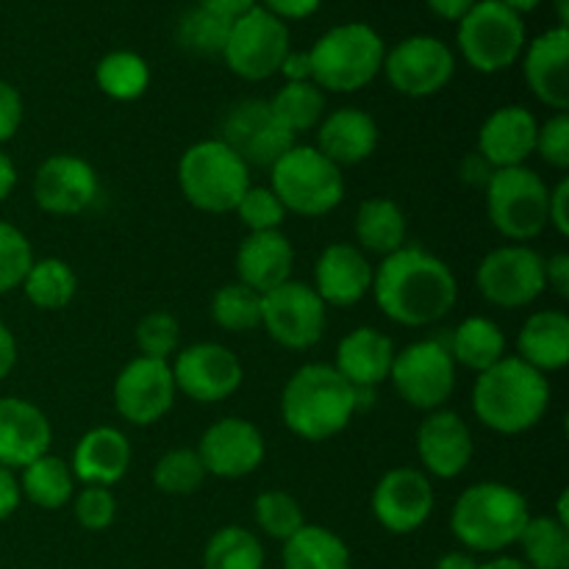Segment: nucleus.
Listing matches in <instances>:
<instances>
[{
  "label": "nucleus",
  "instance_id": "nucleus-1",
  "mask_svg": "<svg viewBox=\"0 0 569 569\" xmlns=\"http://www.w3.org/2000/svg\"><path fill=\"white\" fill-rule=\"evenodd\" d=\"M372 300L395 326L428 328L456 309L459 281L445 259L420 244L383 256L372 272Z\"/></svg>",
  "mask_w": 569,
  "mask_h": 569
},
{
  "label": "nucleus",
  "instance_id": "nucleus-30",
  "mask_svg": "<svg viewBox=\"0 0 569 569\" xmlns=\"http://www.w3.org/2000/svg\"><path fill=\"white\" fill-rule=\"evenodd\" d=\"M517 359L542 376L561 372L569 365V317L561 309H539L526 317L517 331Z\"/></svg>",
  "mask_w": 569,
  "mask_h": 569
},
{
  "label": "nucleus",
  "instance_id": "nucleus-38",
  "mask_svg": "<svg viewBox=\"0 0 569 569\" xmlns=\"http://www.w3.org/2000/svg\"><path fill=\"white\" fill-rule=\"evenodd\" d=\"M267 553L259 533L242 526H222L203 548V569H264Z\"/></svg>",
  "mask_w": 569,
  "mask_h": 569
},
{
  "label": "nucleus",
  "instance_id": "nucleus-61",
  "mask_svg": "<svg viewBox=\"0 0 569 569\" xmlns=\"http://www.w3.org/2000/svg\"><path fill=\"white\" fill-rule=\"evenodd\" d=\"M478 569H531V567H528L522 559H517V556L498 553V556H492V559L481 561Z\"/></svg>",
  "mask_w": 569,
  "mask_h": 569
},
{
  "label": "nucleus",
  "instance_id": "nucleus-22",
  "mask_svg": "<svg viewBox=\"0 0 569 569\" xmlns=\"http://www.w3.org/2000/svg\"><path fill=\"white\" fill-rule=\"evenodd\" d=\"M376 264L365 250L350 242H331L315 261L311 289L317 298L333 309H353L372 292Z\"/></svg>",
  "mask_w": 569,
  "mask_h": 569
},
{
  "label": "nucleus",
  "instance_id": "nucleus-33",
  "mask_svg": "<svg viewBox=\"0 0 569 569\" xmlns=\"http://www.w3.org/2000/svg\"><path fill=\"white\" fill-rule=\"evenodd\" d=\"M283 569H353V553L337 531L306 522L283 542Z\"/></svg>",
  "mask_w": 569,
  "mask_h": 569
},
{
  "label": "nucleus",
  "instance_id": "nucleus-9",
  "mask_svg": "<svg viewBox=\"0 0 569 569\" xmlns=\"http://www.w3.org/2000/svg\"><path fill=\"white\" fill-rule=\"evenodd\" d=\"M487 217L495 231L515 244L542 237L548 228L550 187L531 167L495 170L487 189Z\"/></svg>",
  "mask_w": 569,
  "mask_h": 569
},
{
  "label": "nucleus",
  "instance_id": "nucleus-47",
  "mask_svg": "<svg viewBox=\"0 0 569 569\" xmlns=\"http://www.w3.org/2000/svg\"><path fill=\"white\" fill-rule=\"evenodd\" d=\"M72 517L83 531L103 533L117 520V498L109 487H81L72 495Z\"/></svg>",
  "mask_w": 569,
  "mask_h": 569
},
{
  "label": "nucleus",
  "instance_id": "nucleus-7",
  "mask_svg": "<svg viewBox=\"0 0 569 569\" xmlns=\"http://www.w3.org/2000/svg\"><path fill=\"white\" fill-rule=\"evenodd\" d=\"M270 189L287 214L326 217L342 206L348 183L345 170L328 161L315 144H295L270 167Z\"/></svg>",
  "mask_w": 569,
  "mask_h": 569
},
{
  "label": "nucleus",
  "instance_id": "nucleus-32",
  "mask_svg": "<svg viewBox=\"0 0 569 569\" xmlns=\"http://www.w3.org/2000/svg\"><path fill=\"white\" fill-rule=\"evenodd\" d=\"M448 345L450 356H453L456 367H465L470 372H483L489 367L498 365L506 353V333L492 317L470 315L453 328Z\"/></svg>",
  "mask_w": 569,
  "mask_h": 569
},
{
  "label": "nucleus",
  "instance_id": "nucleus-35",
  "mask_svg": "<svg viewBox=\"0 0 569 569\" xmlns=\"http://www.w3.org/2000/svg\"><path fill=\"white\" fill-rule=\"evenodd\" d=\"M22 295L28 303L39 311H61L76 300L78 276L64 259L48 256V259H33L26 281H22Z\"/></svg>",
  "mask_w": 569,
  "mask_h": 569
},
{
  "label": "nucleus",
  "instance_id": "nucleus-27",
  "mask_svg": "<svg viewBox=\"0 0 569 569\" xmlns=\"http://www.w3.org/2000/svg\"><path fill=\"white\" fill-rule=\"evenodd\" d=\"M395 353H398V348H395L392 337H387L378 328L359 326L339 339L333 370L345 381L353 383L356 389L376 392L381 383L389 381Z\"/></svg>",
  "mask_w": 569,
  "mask_h": 569
},
{
  "label": "nucleus",
  "instance_id": "nucleus-50",
  "mask_svg": "<svg viewBox=\"0 0 569 569\" xmlns=\"http://www.w3.org/2000/svg\"><path fill=\"white\" fill-rule=\"evenodd\" d=\"M548 228H553L561 239L569 237V181L567 178H561L556 187H550Z\"/></svg>",
  "mask_w": 569,
  "mask_h": 569
},
{
  "label": "nucleus",
  "instance_id": "nucleus-6",
  "mask_svg": "<svg viewBox=\"0 0 569 569\" xmlns=\"http://www.w3.org/2000/svg\"><path fill=\"white\" fill-rule=\"evenodd\" d=\"M250 187V167L220 137L189 144L178 159V189L203 214H233Z\"/></svg>",
  "mask_w": 569,
  "mask_h": 569
},
{
  "label": "nucleus",
  "instance_id": "nucleus-31",
  "mask_svg": "<svg viewBox=\"0 0 569 569\" xmlns=\"http://www.w3.org/2000/svg\"><path fill=\"white\" fill-rule=\"evenodd\" d=\"M353 233H356V248L365 250L367 256H383L395 253L403 244H409V220L406 211L400 209L398 200L392 198H367L361 200L359 209L353 217Z\"/></svg>",
  "mask_w": 569,
  "mask_h": 569
},
{
  "label": "nucleus",
  "instance_id": "nucleus-25",
  "mask_svg": "<svg viewBox=\"0 0 569 569\" xmlns=\"http://www.w3.org/2000/svg\"><path fill=\"white\" fill-rule=\"evenodd\" d=\"M539 120L526 106H500L478 128V153L495 167H526L537 148Z\"/></svg>",
  "mask_w": 569,
  "mask_h": 569
},
{
  "label": "nucleus",
  "instance_id": "nucleus-17",
  "mask_svg": "<svg viewBox=\"0 0 569 569\" xmlns=\"http://www.w3.org/2000/svg\"><path fill=\"white\" fill-rule=\"evenodd\" d=\"M111 398H114L117 415L131 426L148 428L161 422L178 398L170 361L144 359V356L131 359L117 372Z\"/></svg>",
  "mask_w": 569,
  "mask_h": 569
},
{
  "label": "nucleus",
  "instance_id": "nucleus-23",
  "mask_svg": "<svg viewBox=\"0 0 569 569\" xmlns=\"http://www.w3.org/2000/svg\"><path fill=\"white\" fill-rule=\"evenodd\" d=\"M522 76L542 106L553 111L569 109V28L553 26L539 33L522 50Z\"/></svg>",
  "mask_w": 569,
  "mask_h": 569
},
{
  "label": "nucleus",
  "instance_id": "nucleus-26",
  "mask_svg": "<svg viewBox=\"0 0 569 569\" xmlns=\"http://www.w3.org/2000/svg\"><path fill=\"white\" fill-rule=\"evenodd\" d=\"M315 148L326 156L328 161L345 170V167H359L372 159L381 144V128L376 117L367 114L356 106H342L322 117L317 126Z\"/></svg>",
  "mask_w": 569,
  "mask_h": 569
},
{
  "label": "nucleus",
  "instance_id": "nucleus-5",
  "mask_svg": "<svg viewBox=\"0 0 569 569\" xmlns=\"http://www.w3.org/2000/svg\"><path fill=\"white\" fill-rule=\"evenodd\" d=\"M311 81L322 92H361L381 76L387 42L367 22L333 26L309 48Z\"/></svg>",
  "mask_w": 569,
  "mask_h": 569
},
{
  "label": "nucleus",
  "instance_id": "nucleus-37",
  "mask_svg": "<svg viewBox=\"0 0 569 569\" xmlns=\"http://www.w3.org/2000/svg\"><path fill=\"white\" fill-rule=\"evenodd\" d=\"M94 83L117 103L139 100L150 87V64L133 50H111L94 64Z\"/></svg>",
  "mask_w": 569,
  "mask_h": 569
},
{
  "label": "nucleus",
  "instance_id": "nucleus-19",
  "mask_svg": "<svg viewBox=\"0 0 569 569\" xmlns=\"http://www.w3.org/2000/svg\"><path fill=\"white\" fill-rule=\"evenodd\" d=\"M220 139L242 156L250 170L253 167H267L270 170L287 150L298 144V137L289 133L276 120L270 103L259 98L239 100L237 106L228 109L226 120H222Z\"/></svg>",
  "mask_w": 569,
  "mask_h": 569
},
{
  "label": "nucleus",
  "instance_id": "nucleus-15",
  "mask_svg": "<svg viewBox=\"0 0 569 569\" xmlns=\"http://www.w3.org/2000/svg\"><path fill=\"white\" fill-rule=\"evenodd\" d=\"M178 395L203 406L233 398L244 381V367L231 348L220 342H194L172 356Z\"/></svg>",
  "mask_w": 569,
  "mask_h": 569
},
{
  "label": "nucleus",
  "instance_id": "nucleus-12",
  "mask_svg": "<svg viewBox=\"0 0 569 569\" xmlns=\"http://www.w3.org/2000/svg\"><path fill=\"white\" fill-rule=\"evenodd\" d=\"M292 50L287 22L256 6L231 22L220 59L242 81H267L278 76L283 56Z\"/></svg>",
  "mask_w": 569,
  "mask_h": 569
},
{
  "label": "nucleus",
  "instance_id": "nucleus-14",
  "mask_svg": "<svg viewBox=\"0 0 569 569\" xmlns=\"http://www.w3.org/2000/svg\"><path fill=\"white\" fill-rule=\"evenodd\" d=\"M381 72L395 92L406 98H431L453 81L456 53L431 33H415L387 50Z\"/></svg>",
  "mask_w": 569,
  "mask_h": 569
},
{
  "label": "nucleus",
  "instance_id": "nucleus-4",
  "mask_svg": "<svg viewBox=\"0 0 569 569\" xmlns=\"http://www.w3.org/2000/svg\"><path fill=\"white\" fill-rule=\"evenodd\" d=\"M531 520L528 498L503 481L467 487L450 509V533L461 550L498 556L515 548Z\"/></svg>",
  "mask_w": 569,
  "mask_h": 569
},
{
  "label": "nucleus",
  "instance_id": "nucleus-54",
  "mask_svg": "<svg viewBox=\"0 0 569 569\" xmlns=\"http://www.w3.org/2000/svg\"><path fill=\"white\" fill-rule=\"evenodd\" d=\"M278 76H283V83L311 81V56L309 50H289L281 61Z\"/></svg>",
  "mask_w": 569,
  "mask_h": 569
},
{
  "label": "nucleus",
  "instance_id": "nucleus-10",
  "mask_svg": "<svg viewBox=\"0 0 569 569\" xmlns=\"http://www.w3.org/2000/svg\"><path fill=\"white\" fill-rule=\"evenodd\" d=\"M456 370L459 367L448 345L439 339H420L395 353L389 381L406 406L428 415L450 403L456 392Z\"/></svg>",
  "mask_w": 569,
  "mask_h": 569
},
{
  "label": "nucleus",
  "instance_id": "nucleus-40",
  "mask_svg": "<svg viewBox=\"0 0 569 569\" xmlns=\"http://www.w3.org/2000/svg\"><path fill=\"white\" fill-rule=\"evenodd\" d=\"M209 315L228 333H250L261 328V295L239 281L222 283L214 292Z\"/></svg>",
  "mask_w": 569,
  "mask_h": 569
},
{
  "label": "nucleus",
  "instance_id": "nucleus-48",
  "mask_svg": "<svg viewBox=\"0 0 569 569\" xmlns=\"http://www.w3.org/2000/svg\"><path fill=\"white\" fill-rule=\"evenodd\" d=\"M533 156L545 161L553 170H569V114L567 111H553L545 122H539L537 148Z\"/></svg>",
  "mask_w": 569,
  "mask_h": 569
},
{
  "label": "nucleus",
  "instance_id": "nucleus-63",
  "mask_svg": "<svg viewBox=\"0 0 569 569\" xmlns=\"http://www.w3.org/2000/svg\"><path fill=\"white\" fill-rule=\"evenodd\" d=\"M553 517L561 522V526L569 528V492H567V489L559 495V503H556V515Z\"/></svg>",
  "mask_w": 569,
  "mask_h": 569
},
{
  "label": "nucleus",
  "instance_id": "nucleus-13",
  "mask_svg": "<svg viewBox=\"0 0 569 569\" xmlns=\"http://www.w3.org/2000/svg\"><path fill=\"white\" fill-rule=\"evenodd\" d=\"M328 326V306L317 298L311 283L287 281L261 295V328L283 350H311L320 345Z\"/></svg>",
  "mask_w": 569,
  "mask_h": 569
},
{
  "label": "nucleus",
  "instance_id": "nucleus-16",
  "mask_svg": "<svg viewBox=\"0 0 569 569\" xmlns=\"http://www.w3.org/2000/svg\"><path fill=\"white\" fill-rule=\"evenodd\" d=\"M437 509L433 481L417 467H395L383 472L370 495V511L392 537L417 533Z\"/></svg>",
  "mask_w": 569,
  "mask_h": 569
},
{
  "label": "nucleus",
  "instance_id": "nucleus-29",
  "mask_svg": "<svg viewBox=\"0 0 569 569\" xmlns=\"http://www.w3.org/2000/svg\"><path fill=\"white\" fill-rule=\"evenodd\" d=\"M237 281L253 292L267 295L292 281L295 248L283 231L248 233L237 248Z\"/></svg>",
  "mask_w": 569,
  "mask_h": 569
},
{
  "label": "nucleus",
  "instance_id": "nucleus-21",
  "mask_svg": "<svg viewBox=\"0 0 569 569\" xmlns=\"http://www.w3.org/2000/svg\"><path fill=\"white\" fill-rule=\"evenodd\" d=\"M415 448L428 478L453 481V478L465 476L470 467L472 456H476V439L459 411L437 409L422 417Z\"/></svg>",
  "mask_w": 569,
  "mask_h": 569
},
{
  "label": "nucleus",
  "instance_id": "nucleus-43",
  "mask_svg": "<svg viewBox=\"0 0 569 569\" xmlns=\"http://www.w3.org/2000/svg\"><path fill=\"white\" fill-rule=\"evenodd\" d=\"M228 31H231V22L220 20V17H214L211 11L194 6V9H189L187 14L178 20L176 39L187 53L211 59V56H222Z\"/></svg>",
  "mask_w": 569,
  "mask_h": 569
},
{
  "label": "nucleus",
  "instance_id": "nucleus-58",
  "mask_svg": "<svg viewBox=\"0 0 569 569\" xmlns=\"http://www.w3.org/2000/svg\"><path fill=\"white\" fill-rule=\"evenodd\" d=\"M426 3L428 9H431L437 17H442V20L459 22L461 17L478 3V0H426Z\"/></svg>",
  "mask_w": 569,
  "mask_h": 569
},
{
  "label": "nucleus",
  "instance_id": "nucleus-56",
  "mask_svg": "<svg viewBox=\"0 0 569 569\" xmlns=\"http://www.w3.org/2000/svg\"><path fill=\"white\" fill-rule=\"evenodd\" d=\"M200 9L211 11L214 17H220V20L226 22H233L239 20V17L248 14L250 9H256V0H198Z\"/></svg>",
  "mask_w": 569,
  "mask_h": 569
},
{
  "label": "nucleus",
  "instance_id": "nucleus-3",
  "mask_svg": "<svg viewBox=\"0 0 569 569\" xmlns=\"http://www.w3.org/2000/svg\"><path fill=\"white\" fill-rule=\"evenodd\" d=\"M548 376L517 356H503L495 367L478 372L470 392L476 420L500 437H520L537 428L550 409Z\"/></svg>",
  "mask_w": 569,
  "mask_h": 569
},
{
  "label": "nucleus",
  "instance_id": "nucleus-60",
  "mask_svg": "<svg viewBox=\"0 0 569 569\" xmlns=\"http://www.w3.org/2000/svg\"><path fill=\"white\" fill-rule=\"evenodd\" d=\"M478 565H481V561H478L476 553H470V550H448L433 569H478Z\"/></svg>",
  "mask_w": 569,
  "mask_h": 569
},
{
  "label": "nucleus",
  "instance_id": "nucleus-34",
  "mask_svg": "<svg viewBox=\"0 0 569 569\" xmlns=\"http://www.w3.org/2000/svg\"><path fill=\"white\" fill-rule=\"evenodd\" d=\"M17 481H20L22 500H28V503H33L42 511H59L64 506H70L72 495L78 489L76 476L70 470V461L59 459L53 453L39 456L37 461L22 467Z\"/></svg>",
  "mask_w": 569,
  "mask_h": 569
},
{
  "label": "nucleus",
  "instance_id": "nucleus-2",
  "mask_svg": "<svg viewBox=\"0 0 569 569\" xmlns=\"http://www.w3.org/2000/svg\"><path fill=\"white\" fill-rule=\"evenodd\" d=\"M372 395L376 392H365L345 381L333 365L311 361L298 367L283 383L281 420L287 431L303 442H328L348 431Z\"/></svg>",
  "mask_w": 569,
  "mask_h": 569
},
{
  "label": "nucleus",
  "instance_id": "nucleus-59",
  "mask_svg": "<svg viewBox=\"0 0 569 569\" xmlns=\"http://www.w3.org/2000/svg\"><path fill=\"white\" fill-rule=\"evenodd\" d=\"M14 187H17V164L11 161L9 153L0 150V203H6V200L11 198Z\"/></svg>",
  "mask_w": 569,
  "mask_h": 569
},
{
  "label": "nucleus",
  "instance_id": "nucleus-51",
  "mask_svg": "<svg viewBox=\"0 0 569 569\" xmlns=\"http://www.w3.org/2000/svg\"><path fill=\"white\" fill-rule=\"evenodd\" d=\"M261 9H267L270 14H276L278 20H306V17L315 14L322 6V0H256Z\"/></svg>",
  "mask_w": 569,
  "mask_h": 569
},
{
  "label": "nucleus",
  "instance_id": "nucleus-18",
  "mask_svg": "<svg viewBox=\"0 0 569 569\" xmlns=\"http://www.w3.org/2000/svg\"><path fill=\"white\" fill-rule=\"evenodd\" d=\"M194 450L203 461L206 476L239 481L264 465L267 439L256 422L244 417H222L206 428Z\"/></svg>",
  "mask_w": 569,
  "mask_h": 569
},
{
  "label": "nucleus",
  "instance_id": "nucleus-20",
  "mask_svg": "<svg viewBox=\"0 0 569 569\" xmlns=\"http://www.w3.org/2000/svg\"><path fill=\"white\" fill-rule=\"evenodd\" d=\"M33 203L53 217H76L100 198L98 170L76 153H53L33 176Z\"/></svg>",
  "mask_w": 569,
  "mask_h": 569
},
{
  "label": "nucleus",
  "instance_id": "nucleus-55",
  "mask_svg": "<svg viewBox=\"0 0 569 569\" xmlns=\"http://www.w3.org/2000/svg\"><path fill=\"white\" fill-rule=\"evenodd\" d=\"M459 172H461V181L465 183H470V187H476V189H487L489 178L495 176V167L489 164V161L476 150V153H470L465 161H461Z\"/></svg>",
  "mask_w": 569,
  "mask_h": 569
},
{
  "label": "nucleus",
  "instance_id": "nucleus-46",
  "mask_svg": "<svg viewBox=\"0 0 569 569\" xmlns=\"http://www.w3.org/2000/svg\"><path fill=\"white\" fill-rule=\"evenodd\" d=\"M233 214L239 217L248 233H261V231H281L283 222H287V209L281 206V200L276 198L270 187H253L250 183L248 192L242 194V200L237 203Z\"/></svg>",
  "mask_w": 569,
  "mask_h": 569
},
{
  "label": "nucleus",
  "instance_id": "nucleus-52",
  "mask_svg": "<svg viewBox=\"0 0 569 569\" xmlns=\"http://www.w3.org/2000/svg\"><path fill=\"white\" fill-rule=\"evenodd\" d=\"M545 287L561 300L569 298V253H553L545 259Z\"/></svg>",
  "mask_w": 569,
  "mask_h": 569
},
{
  "label": "nucleus",
  "instance_id": "nucleus-28",
  "mask_svg": "<svg viewBox=\"0 0 569 569\" xmlns=\"http://www.w3.org/2000/svg\"><path fill=\"white\" fill-rule=\"evenodd\" d=\"M131 442L114 426L89 428L72 450L70 470L81 487H114L131 470Z\"/></svg>",
  "mask_w": 569,
  "mask_h": 569
},
{
  "label": "nucleus",
  "instance_id": "nucleus-24",
  "mask_svg": "<svg viewBox=\"0 0 569 569\" xmlns=\"http://www.w3.org/2000/svg\"><path fill=\"white\" fill-rule=\"evenodd\" d=\"M53 428L48 415L26 398H0V467L20 472L39 456L50 453Z\"/></svg>",
  "mask_w": 569,
  "mask_h": 569
},
{
  "label": "nucleus",
  "instance_id": "nucleus-42",
  "mask_svg": "<svg viewBox=\"0 0 569 569\" xmlns=\"http://www.w3.org/2000/svg\"><path fill=\"white\" fill-rule=\"evenodd\" d=\"M253 520L264 537L281 545L306 526L300 500L295 495L281 492V489H267L253 500Z\"/></svg>",
  "mask_w": 569,
  "mask_h": 569
},
{
  "label": "nucleus",
  "instance_id": "nucleus-39",
  "mask_svg": "<svg viewBox=\"0 0 569 569\" xmlns=\"http://www.w3.org/2000/svg\"><path fill=\"white\" fill-rule=\"evenodd\" d=\"M517 545L522 550V561L531 569H569V528L553 515H531Z\"/></svg>",
  "mask_w": 569,
  "mask_h": 569
},
{
  "label": "nucleus",
  "instance_id": "nucleus-64",
  "mask_svg": "<svg viewBox=\"0 0 569 569\" xmlns=\"http://www.w3.org/2000/svg\"><path fill=\"white\" fill-rule=\"evenodd\" d=\"M559 6V26H567V0H556Z\"/></svg>",
  "mask_w": 569,
  "mask_h": 569
},
{
  "label": "nucleus",
  "instance_id": "nucleus-45",
  "mask_svg": "<svg viewBox=\"0 0 569 569\" xmlns=\"http://www.w3.org/2000/svg\"><path fill=\"white\" fill-rule=\"evenodd\" d=\"M31 239L11 222L0 220V295H9L22 287L33 264Z\"/></svg>",
  "mask_w": 569,
  "mask_h": 569
},
{
  "label": "nucleus",
  "instance_id": "nucleus-57",
  "mask_svg": "<svg viewBox=\"0 0 569 569\" xmlns=\"http://www.w3.org/2000/svg\"><path fill=\"white\" fill-rule=\"evenodd\" d=\"M17 359H20V350H17V339L11 333V328L0 320V381L14 372Z\"/></svg>",
  "mask_w": 569,
  "mask_h": 569
},
{
  "label": "nucleus",
  "instance_id": "nucleus-41",
  "mask_svg": "<svg viewBox=\"0 0 569 569\" xmlns=\"http://www.w3.org/2000/svg\"><path fill=\"white\" fill-rule=\"evenodd\" d=\"M206 467L194 448H172L153 467V487L170 498H187L206 483Z\"/></svg>",
  "mask_w": 569,
  "mask_h": 569
},
{
  "label": "nucleus",
  "instance_id": "nucleus-8",
  "mask_svg": "<svg viewBox=\"0 0 569 569\" xmlns=\"http://www.w3.org/2000/svg\"><path fill=\"white\" fill-rule=\"evenodd\" d=\"M459 53L467 64L483 76H495L522 59L528 44L526 20L506 9L500 0H478L459 20L456 31Z\"/></svg>",
  "mask_w": 569,
  "mask_h": 569
},
{
  "label": "nucleus",
  "instance_id": "nucleus-36",
  "mask_svg": "<svg viewBox=\"0 0 569 569\" xmlns=\"http://www.w3.org/2000/svg\"><path fill=\"white\" fill-rule=\"evenodd\" d=\"M267 103H270L276 120L295 137L317 131L322 117L328 114V94L315 81L283 83Z\"/></svg>",
  "mask_w": 569,
  "mask_h": 569
},
{
  "label": "nucleus",
  "instance_id": "nucleus-11",
  "mask_svg": "<svg viewBox=\"0 0 569 569\" xmlns=\"http://www.w3.org/2000/svg\"><path fill=\"white\" fill-rule=\"evenodd\" d=\"M476 289L489 306L506 311L526 309L548 292L545 256L531 244H500L478 261Z\"/></svg>",
  "mask_w": 569,
  "mask_h": 569
},
{
  "label": "nucleus",
  "instance_id": "nucleus-49",
  "mask_svg": "<svg viewBox=\"0 0 569 569\" xmlns=\"http://www.w3.org/2000/svg\"><path fill=\"white\" fill-rule=\"evenodd\" d=\"M22 117H26V103H22L20 89L0 78V144L17 137Z\"/></svg>",
  "mask_w": 569,
  "mask_h": 569
},
{
  "label": "nucleus",
  "instance_id": "nucleus-44",
  "mask_svg": "<svg viewBox=\"0 0 569 569\" xmlns=\"http://www.w3.org/2000/svg\"><path fill=\"white\" fill-rule=\"evenodd\" d=\"M137 350L144 359L170 361L181 350V322L170 311H150L137 322Z\"/></svg>",
  "mask_w": 569,
  "mask_h": 569
},
{
  "label": "nucleus",
  "instance_id": "nucleus-62",
  "mask_svg": "<svg viewBox=\"0 0 569 569\" xmlns=\"http://www.w3.org/2000/svg\"><path fill=\"white\" fill-rule=\"evenodd\" d=\"M500 3H503L506 9L515 11V14L526 17V14H531V11H537L539 6H542V0H500Z\"/></svg>",
  "mask_w": 569,
  "mask_h": 569
},
{
  "label": "nucleus",
  "instance_id": "nucleus-53",
  "mask_svg": "<svg viewBox=\"0 0 569 569\" xmlns=\"http://www.w3.org/2000/svg\"><path fill=\"white\" fill-rule=\"evenodd\" d=\"M20 503H22V492H20V481H17V472L0 467V522L9 520L11 515H17Z\"/></svg>",
  "mask_w": 569,
  "mask_h": 569
}]
</instances>
